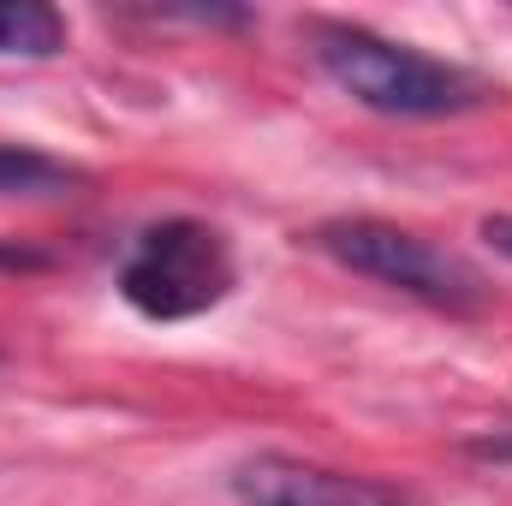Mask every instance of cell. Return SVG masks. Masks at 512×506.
<instances>
[{
    "instance_id": "cell-8",
    "label": "cell",
    "mask_w": 512,
    "mask_h": 506,
    "mask_svg": "<svg viewBox=\"0 0 512 506\" xmlns=\"http://www.w3.org/2000/svg\"><path fill=\"white\" fill-rule=\"evenodd\" d=\"M0 268H6V274H24V268H48V256L30 251V245H18V239H0Z\"/></svg>"
},
{
    "instance_id": "cell-6",
    "label": "cell",
    "mask_w": 512,
    "mask_h": 506,
    "mask_svg": "<svg viewBox=\"0 0 512 506\" xmlns=\"http://www.w3.org/2000/svg\"><path fill=\"white\" fill-rule=\"evenodd\" d=\"M84 185V173L48 149H30V143H0V197H60Z\"/></svg>"
},
{
    "instance_id": "cell-2",
    "label": "cell",
    "mask_w": 512,
    "mask_h": 506,
    "mask_svg": "<svg viewBox=\"0 0 512 506\" xmlns=\"http://www.w3.org/2000/svg\"><path fill=\"white\" fill-rule=\"evenodd\" d=\"M310 245L322 256H334L340 268L376 280L387 292L411 298V304H429L441 316H477L495 304V286L489 274L471 262V256L447 251L411 227H393L376 215H340V221H322L310 233Z\"/></svg>"
},
{
    "instance_id": "cell-3",
    "label": "cell",
    "mask_w": 512,
    "mask_h": 506,
    "mask_svg": "<svg viewBox=\"0 0 512 506\" xmlns=\"http://www.w3.org/2000/svg\"><path fill=\"white\" fill-rule=\"evenodd\" d=\"M114 286L149 322H197V316H209L215 304L233 298L239 262H233L227 233H215L209 221L167 215V221H149L131 239Z\"/></svg>"
},
{
    "instance_id": "cell-5",
    "label": "cell",
    "mask_w": 512,
    "mask_h": 506,
    "mask_svg": "<svg viewBox=\"0 0 512 506\" xmlns=\"http://www.w3.org/2000/svg\"><path fill=\"white\" fill-rule=\"evenodd\" d=\"M66 18L42 0H0V60H54L66 54Z\"/></svg>"
},
{
    "instance_id": "cell-1",
    "label": "cell",
    "mask_w": 512,
    "mask_h": 506,
    "mask_svg": "<svg viewBox=\"0 0 512 506\" xmlns=\"http://www.w3.org/2000/svg\"><path fill=\"white\" fill-rule=\"evenodd\" d=\"M310 60L370 114L387 120H453L489 102V84L453 60H435L411 42H393L370 24L346 18H310L304 24Z\"/></svg>"
},
{
    "instance_id": "cell-9",
    "label": "cell",
    "mask_w": 512,
    "mask_h": 506,
    "mask_svg": "<svg viewBox=\"0 0 512 506\" xmlns=\"http://www.w3.org/2000/svg\"><path fill=\"white\" fill-rule=\"evenodd\" d=\"M483 239L501 256H512V215H489V221H483Z\"/></svg>"
},
{
    "instance_id": "cell-7",
    "label": "cell",
    "mask_w": 512,
    "mask_h": 506,
    "mask_svg": "<svg viewBox=\"0 0 512 506\" xmlns=\"http://www.w3.org/2000/svg\"><path fill=\"white\" fill-rule=\"evenodd\" d=\"M465 453L495 459V465H512V423H507V429H489V435H471V441H465Z\"/></svg>"
},
{
    "instance_id": "cell-4",
    "label": "cell",
    "mask_w": 512,
    "mask_h": 506,
    "mask_svg": "<svg viewBox=\"0 0 512 506\" xmlns=\"http://www.w3.org/2000/svg\"><path fill=\"white\" fill-rule=\"evenodd\" d=\"M227 489L239 506H405L393 489L352 477V471H328L316 459L298 453H251L227 471Z\"/></svg>"
}]
</instances>
